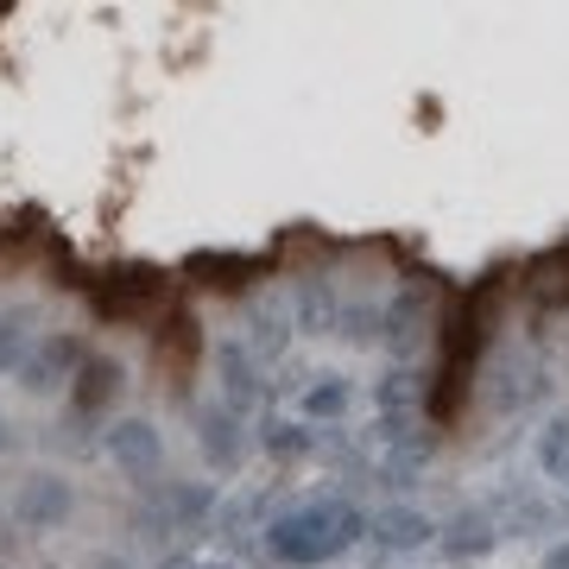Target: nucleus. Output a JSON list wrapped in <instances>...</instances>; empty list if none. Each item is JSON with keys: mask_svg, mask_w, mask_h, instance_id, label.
Masks as SVG:
<instances>
[{"mask_svg": "<svg viewBox=\"0 0 569 569\" xmlns=\"http://www.w3.org/2000/svg\"><path fill=\"white\" fill-rule=\"evenodd\" d=\"M63 512H70V488H63L58 475H32L26 493H20V526L51 531V526H63Z\"/></svg>", "mask_w": 569, "mask_h": 569, "instance_id": "20e7f679", "label": "nucleus"}, {"mask_svg": "<svg viewBox=\"0 0 569 569\" xmlns=\"http://www.w3.org/2000/svg\"><path fill=\"white\" fill-rule=\"evenodd\" d=\"M305 411H310V418H336V411H348V387H342V380L310 387V392H305Z\"/></svg>", "mask_w": 569, "mask_h": 569, "instance_id": "9b49d317", "label": "nucleus"}, {"mask_svg": "<svg viewBox=\"0 0 569 569\" xmlns=\"http://www.w3.org/2000/svg\"><path fill=\"white\" fill-rule=\"evenodd\" d=\"M272 449H279V456H298V449H305V437H298L291 425H272Z\"/></svg>", "mask_w": 569, "mask_h": 569, "instance_id": "dca6fc26", "label": "nucleus"}, {"mask_svg": "<svg viewBox=\"0 0 569 569\" xmlns=\"http://www.w3.org/2000/svg\"><path fill=\"white\" fill-rule=\"evenodd\" d=\"M216 361H222V387H228V399L234 406H247V392H253V373H247V355L234 342H222L216 348Z\"/></svg>", "mask_w": 569, "mask_h": 569, "instance_id": "9d476101", "label": "nucleus"}, {"mask_svg": "<svg viewBox=\"0 0 569 569\" xmlns=\"http://www.w3.org/2000/svg\"><path fill=\"white\" fill-rule=\"evenodd\" d=\"M164 298V279L159 272H146V266H127V272H108V284L96 291V310L102 317H140Z\"/></svg>", "mask_w": 569, "mask_h": 569, "instance_id": "f03ea898", "label": "nucleus"}, {"mask_svg": "<svg viewBox=\"0 0 569 569\" xmlns=\"http://www.w3.org/2000/svg\"><path fill=\"white\" fill-rule=\"evenodd\" d=\"M82 361V348L70 342V336H51V342L32 355V361L20 367V380H26V392H51V387H63V373Z\"/></svg>", "mask_w": 569, "mask_h": 569, "instance_id": "39448f33", "label": "nucleus"}, {"mask_svg": "<svg viewBox=\"0 0 569 569\" xmlns=\"http://www.w3.org/2000/svg\"><path fill=\"white\" fill-rule=\"evenodd\" d=\"M20 355H26V317H13V310H7V317H0V373L20 361Z\"/></svg>", "mask_w": 569, "mask_h": 569, "instance_id": "4468645a", "label": "nucleus"}, {"mask_svg": "<svg viewBox=\"0 0 569 569\" xmlns=\"http://www.w3.org/2000/svg\"><path fill=\"white\" fill-rule=\"evenodd\" d=\"M430 519L425 512H411V507H392V512H380V519H373V538H380V545L387 550H418V545H430Z\"/></svg>", "mask_w": 569, "mask_h": 569, "instance_id": "423d86ee", "label": "nucleus"}, {"mask_svg": "<svg viewBox=\"0 0 569 569\" xmlns=\"http://www.w3.org/2000/svg\"><path fill=\"white\" fill-rule=\"evenodd\" d=\"M355 531H361L355 507H305V512H284L279 526H266V550L279 563H323V557L355 545Z\"/></svg>", "mask_w": 569, "mask_h": 569, "instance_id": "f257e3e1", "label": "nucleus"}, {"mask_svg": "<svg viewBox=\"0 0 569 569\" xmlns=\"http://www.w3.org/2000/svg\"><path fill=\"white\" fill-rule=\"evenodd\" d=\"M538 291H545L550 305H563L569 298V253H557V260L538 266Z\"/></svg>", "mask_w": 569, "mask_h": 569, "instance_id": "ddd939ff", "label": "nucleus"}, {"mask_svg": "<svg viewBox=\"0 0 569 569\" xmlns=\"http://www.w3.org/2000/svg\"><path fill=\"white\" fill-rule=\"evenodd\" d=\"M247 266H253V260H234V253H197V260L183 266V272H197V279H203V272H216L209 284H234L228 272H247Z\"/></svg>", "mask_w": 569, "mask_h": 569, "instance_id": "f8f14e48", "label": "nucleus"}, {"mask_svg": "<svg viewBox=\"0 0 569 569\" xmlns=\"http://www.w3.org/2000/svg\"><path fill=\"white\" fill-rule=\"evenodd\" d=\"M0 449H7V437H0Z\"/></svg>", "mask_w": 569, "mask_h": 569, "instance_id": "6ab92c4d", "label": "nucleus"}, {"mask_svg": "<svg viewBox=\"0 0 569 569\" xmlns=\"http://www.w3.org/2000/svg\"><path fill=\"white\" fill-rule=\"evenodd\" d=\"M108 456H114L127 475H152V468H159V430L146 425V418H121V425L108 430Z\"/></svg>", "mask_w": 569, "mask_h": 569, "instance_id": "7ed1b4c3", "label": "nucleus"}, {"mask_svg": "<svg viewBox=\"0 0 569 569\" xmlns=\"http://www.w3.org/2000/svg\"><path fill=\"white\" fill-rule=\"evenodd\" d=\"M545 569H569V545H557V550H550V557H545Z\"/></svg>", "mask_w": 569, "mask_h": 569, "instance_id": "f3484780", "label": "nucleus"}, {"mask_svg": "<svg viewBox=\"0 0 569 569\" xmlns=\"http://www.w3.org/2000/svg\"><path fill=\"white\" fill-rule=\"evenodd\" d=\"M538 462H545V475L569 481V411L545 425V437H538Z\"/></svg>", "mask_w": 569, "mask_h": 569, "instance_id": "1a4fd4ad", "label": "nucleus"}, {"mask_svg": "<svg viewBox=\"0 0 569 569\" xmlns=\"http://www.w3.org/2000/svg\"><path fill=\"white\" fill-rule=\"evenodd\" d=\"M209 569H234V563H209Z\"/></svg>", "mask_w": 569, "mask_h": 569, "instance_id": "a211bd4d", "label": "nucleus"}, {"mask_svg": "<svg viewBox=\"0 0 569 569\" xmlns=\"http://www.w3.org/2000/svg\"><path fill=\"white\" fill-rule=\"evenodd\" d=\"M247 329H253V348H260V355H279V348H284V317H279V310H272V317L253 310V323H247Z\"/></svg>", "mask_w": 569, "mask_h": 569, "instance_id": "2eb2a0df", "label": "nucleus"}, {"mask_svg": "<svg viewBox=\"0 0 569 569\" xmlns=\"http://www.w3.org/2000/svg\"><path fill=\"white\" fill-rule=\"evenodd\" d=\"M203 456L216 468L241 462V437H234V418H228V411H203Z\"/></svg>", "mask_w": 569, "mask_h": 569, "instance_id": "6e6552de", "label": "nucleus"}, {"mask_svg": "<svg viewBox=\"0 0 569 569\" xmlns=\"http://www.w3.org/2000/svg\"><path fill=\"white\" fill-rule=\"evenodd\" d=\"M121 367L114 361H82V373H77V392H70V406L77 411H102L108 399H114V392H121Z\"/></svg>", "mask_w": 569, "mask_h": 569, "instance_id": "0eeeda50", "label": "nucleus"}]
</instances>
